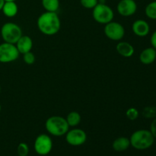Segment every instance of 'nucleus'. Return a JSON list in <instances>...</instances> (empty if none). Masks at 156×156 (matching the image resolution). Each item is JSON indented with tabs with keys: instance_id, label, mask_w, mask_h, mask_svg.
I'll return each mask as SVG.
<instances>
[{
	"instance_id": "obj_1",
	"label": "nucleus",
	"mask_w": 156,
	"mask_h": 156,
	"mask_svg": "<svg viewBox=\"0 0 156 156\" xmlns=\"http://www.w3.org/2000/svg\"><path fill=\"white\" fill-rule=\"evenodd\" d=\"M37 25L43 34L53 36L60 30V18L56 12H45L38 17Z\"/></svg>"
},
{
	"instance_id": "obj_2",
	"label": "nucleus",
	"mask_w": 156,
	"mask_h": 156,
	"mask_svg": "<svg viewBox=\"0 0 156 156\" xmlns=\"http://www.w3.org/2000/svg\"><path fill=\"white\" fill-rule=\"evenodd\" d=\"M130 146L137 150H145L150 148L155 142V138L150 130L138 129L133 133L129 138Z\"/></svg>"
},
{
	"instance_id": "obj_3",
	"label": "nucleus",
	"mask_w": 156,
	"mask_h": 156,
	"mask_svg": "<svg viewBox=\"0 0 156 156\" xmlns=\"http://www.w3.org/2000/svg\"><path fill=\"white\" fill-rule=\"evenodd\" d=\"M45 128L50 135L62 136L66 134L69 129V126L64 117L60 116H52L46 120Z\"/></svg>"
},
{
	"instance_id": "obj_4",
	"label": "nucleus",
	"mask_w": 156,
	"mask_h": 156,
	"mask_svg": "<svg viewBox=\"0 0 156 156\" xmlns=\"http://www.w3.org/2000/svg\"><path fill=\"white\" fill-rule=\"evenodd\" d=\"M22 35L21 27L15 23H5L1 28V36L4 42L15 44Z\"/></svg>"
},
{
	"instance_id": "obj_5",
	"label": "nucleus",
	"mask_w": 156,
	"mask_h": 156,
	"mask_svg": "<svg viewBox=\"0 0 156 156\" xmlns=\"http://www.w3.org/2000/svg\"><path fill=\"white\" fill-rule=\"evenodd\" d=\"M92 17L94 21L101 24H106L113 21L114 13L113 9L105 3L98 2L92 9Z\"/></svg>"
},
{
	"instance_id": "obj_6",
	"label": "nucleus",
	"mask_w": 156,
	"mask_h": 156,
	"mask_svg": "<svg viewBox=\"0 0 156 156\" xmlns=\"http://www.w3.org/2000/svg\"><path fill=\"white\" fill-rule=\"evenodd\" d=\"M19 52L15 44L4 42L0 44V62L9 63L18 59Z\"/></svg>"
},
{
	"instance_id": "obj_7",
	"label": "nucleus",
	"mask_w": 156,
	"mask_h": 156,
	"mask_svg": "<svg viewBox=\"0 0 156 156\" xmlns=\"http://www.w3.org/2000/svg\"><path fill=\"white\" fill-rule=\"evenodd\" d=\"M105 34L108 39L114 41H121L125 35V28L117 21H111L105 24L104 28Z\"/></svg>"
},
{
	"instance_id": "obj_8",
	"label": "nucleus",
	"mask_w": 156,
	"mask_h": 156,
	"mask_svg": "<svg viewBox=\"0 0 156 156\" xmlns=\"http://www.w3.org/2000/svg\"><path fill=\"white\" fill-rule=\"evenodd\" d=\"M53 149V141L47 134H41L34 141V150L38 155H47Z\"/></svg>"
},
{
	"instance_id": "obj_9",
	"label": "nucleus",
	"mask_w": 156,
	"mask_h": 156,
	"mask_svg": "<svg viewBox=\"0 0 156 156\" xmlns=\"http://www.w3.org/2000/svg\"><path fill=\"white\" fill-rule=\"evenodd\" d=\"M66 140L70 146H82L87 140L86 133L83 129L79 128H74L70 130L69 129L66 134Z\"/></svg>"
},
{
	"instance_id": "obj_10",
	"label": "nucleus",
	"mask_w": 156,
	"mask_h": 156,
	"mask_svg": "<svg viewBox=\"0 0 156 156\" xmlns=\"http://www.w3.org/2000/svg\"><path fill=\"white\" fill-rule=\"evenodd\" d=\"M119 15L123 17L133 15L137 11V4L135 0H120L117 5Z\"/></svg>"
},
{
	"instance_id": "obj_11",
	"label": "nucleus",
	"mask_w": 156,
	"mask_h": 156,
	"mask_svg": "<svg viewBox=\"0 0 156 156\" xmlns=\"http://www.w3.org/2000/svg\"><path fill=\"white\" fill-rule=\"evenodd\" d=\"M132 30L134 34L140 37H144L149 34L150 26L149 23L143 19H138L133 23Z\"/></svg>"
},
{
	"instance_id": "obj_12",
	"label": "nucleus",
	"mask_w": 156,
	"mask_h": 156,
	"mask_svg": "<svg viewBox=\"0 0 156 156\" xmlns=\"http://www.w3.org/2000/svg\"><path fill=\"white\" fill-rule=\"evenodd\" d=\"M20 54H24L31 51L33 47V41L27 35H22L15 44Z\"/></svg>"
},
{
	"instance_id": "obj_13",
	"label": "nucleus",
	"mask_w": 156,
	"mask_h": 156,
	"mask_svg": "<svg viewBox=\"0 0 156 156\" xmlns=\"http://www.w3.org/2000/svg\"><path fill=\"white\" fill-rule=\"evenodd\" d=\"M116 50L119 55L126 58L131 57L135 52L133 46L126 41H120L116 46Z\"/></svg>"
},
{
	"instance_id": "obj_14",
	"label": "nucleus",
	"mask_w": 156,
	"mask_h": 156,
	"mask_svg": "<svg viewBox=\"0 0 156 156\" xmlns=\"http://www.w3.org/2000/svg\"><path fill=\"white\" fill-rule=\"evenodd\" d=\"M156 59V50L153 47L144 49L140 55V60L144 65L153 63Z\"/></svg>"
},
{
	"instance_id": "obj_15",
	"label": "nucleus",
	"mask_w": 156,
	"mask_h": 156,
	"mask_svg": "<svg viewBox=\"0 0 156 156\" xmlns=\"http://www.w3.org/2000/svg\"><path fill=\"white\" fill-rule=\"evenodd\" d=\"M130 146L129 138L125 136H120L116 139L113 142L112 147L116 152H124Z\"/></svg>"
},
{
	"instance_id": "obj_16",
	"label": "nucleus",
	"mask_w": 156,
	"mask_h": 156,
	"mask_svg": "<svg viewBox=\"0 0 156 156\" xmlns=\"http://www.w3.org/2000/svg\"><path fill=\"white\" fill-rule=\"evenodd\" d=\"M2 11L6 17L13 18L18 14V5L16 4L15 2H5Z\"/></svg>"
},
{
	"instance_id": "obj_17",
	"label": "nucleus",
	"mask_w": 156,
	"mask_h": 156,
	"mask_svg": "<svg viewBox=\"0 0 156 156\" xmlns=\"http://www.w3.org/2000/svg\"><path fill=\"white\" fill-rule=\"evenodd\" d=\"M67 123H68L69 126H72V127H75L79 125L82 120V117H81L80 114L77 111H72V112L69 113L67 115L66 118Z\"/></svg>"
},
{
	"instance_id": "obj_18",
	"label": "nucleus",
	"mask_w": 156,
	"mask_h": 156,
	"mask_svg": "<svg viewBox=\"0 0 156 156\" xmlns=\"http://www.w3.org/2000/svg\"><path fill=\"white\" fill-rule=\"evenodd\" d=\"M41 3L46 12H56L59 8V0H41Z\"/></svg>"
},
{
	"instance_id": "obj_19",
	"label": "nucleus",
	"mask_w": 156,
	"mask_h": 156,
	"mask_svg": "<svg viewBox=\"0 0 156 156\" xmlns=\"http://www.w3.org/2000/svg\"><path fill=\"white\" fill-rule=\"evenodd\" d=\"M146 15L152 20H156V1L149 2L145 9Z\"/></svg>"
},
{
	"instance_id": "obj_20",
	"label": "nucleus",
	"mask_w": 156,
	"mask_h": 156,
	"mask_svg": "<svg viewBox=\"0 0 156 156\" xmlns=\"http://www.w3.org/2000/svg\"><path fill=\"white\" fill-rule=\"evenodd\" d=\"M126 116L127 117L128 120L133 121L136 120L139 117V111L136 108H130L126 111Z\"/></svg>"
},
{
	"instance_id": "obj_21",
	"label": "nucleus",
	"mask_w": 156,
	"mask_h": 156,
	"mask_svg": "<svg viewBox=\"0 0 156 156\" xmlns=\"http://www.w3.org/2000/svg\"><path fill=\"white\" fill-rule=\"evenodd\" d=\"M17 152L19 156H27L29 153V148L26 143H21L17 148Z\"/></svg>"
},
{
	"instance_id": "obj_22",
	"label": "nucleus",
	"mask_w": 156,
	"mask_h": 156,
	"mask_svg": "<svg viewBox=\"0 0 156 156\" xmlns=\"http://www.w3.org/2000/svg\"><path fill=\"white\" fill-rule=\"evenodd\" d=\"M98 0H80L82 7L87 9H93L98 4Z\"/></svg>"
},
{
	"instance_id": "obj_23",
	"label": "nucleus",
	"mask_w": 156,
	"mask_h": 156,
	"mask_svg": "<svg viewBox=\"0 0 156 156\" xmlns=\"http://www.w3.org/2000/svg\"><path fill=\"white\" fill-rule=\"evenodd\" d=\"M23 60L27 65H32L35 62L36 57H35V55L31 51H30L23 54Z\"/></svg>"
},
{
	"instance_id": "obj_24",
	"label": "nucleus",
	"mask_w": 156,
	"mask_h": 156,
	"mask_svg": "<svg viewBox=\"0 0 156 156\" xmlns=\"http://www.w3.org/2000/svg\"><path fill=\"white\" fill-rule=\"evenodd\" d=\"M156 115V109L152 107H147L143 110V116L147 118L155 117Z\"/></svg>"
},
{
	"instance_id": "obj_25",
	"label": "nucleus",
	"mask_w": 156,
	"mask_h": 156,
	"mask_svg": "<svg viewBox=\"0 0 156 156\" xmlns=\"http://www.w3.org/2000/svg\"><path fill=\"white\" fill-rule=\"evenodd\" d=\"M150 132L153 135L154 138L156 139V117L152 121L150 125Z\"/></svg>"
},
{
	"instance_id": "obj_26",
	"label": "nucleus",
	"mask_w": 156,
	"mask_h": 156,
	"mask_svg": "<svg viewBox=\"0 0 156 156\" xmlns=\"http://www.w3.org/2000/svg\"><path fill=\"white\" fill-rule=\"evenodd\" d=\"M150 42L152 47L156 50V30L152 33V36L150 37Z\"/></svg>"
},
{
	"instance_id": "obj_27",
	"label": "nucleus",
	"mask_w": 156,
	"mask_h": 156,
	"mask_svg": "<svg viewBox=\"0 0 156 156\" xmlns=\"http://www.w3.org/2000/svg\"><path fill=\"white\" fill-rule=\"evenodd\" d=\"M4 3H5V0H0V11H2V9L3 5H4Z\"/></svg>"
},
{
	"instance_id": "obj_28",
	"label": "nucleus",
	"mask_w": 156,
	"mask_h": 156,
	"mask_svg": "<svg viewBox=\"0 0 156 156\" xmlns=\"http://www.w3.org/2000/svg\"><path fill=\"white\" fill-rule=\"evenodd\" d=\"M16 0H5V2H15Z\"/></svg>"
},
{
	"instance_id": "obj_29",
	"label": "nucleus",
	"mask_w": 156,
	"mask_h": 156,
	"mask_svg": "<svg viewBox=\"0 0 156 156\" xmlns=\"http://www.w3.org/2000/svg\"><path fill=\"white\" fill-rule=\"evenodd\" d=\"M1 110H2V107H1V105H0V112H1Z\"/></svg>"
},
{
	"instance_id": "obj_30",
	"label": "nucleus",
	"mask_w": 156,
	"mask_h": 156,
	"mask_svg": "<svg viewBox=\"0 0 156 156\" xmlns=\"http://www.w3.org/2000/svg\"><path fill=\"white\" fill-rule=\"evenodd\" d=\"M0 91H1V88H0Z\"/></svg>"
}]
</instances>
